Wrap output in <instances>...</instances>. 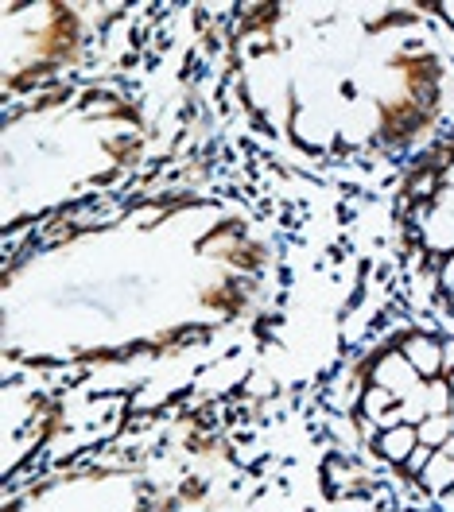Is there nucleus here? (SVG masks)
<instances>
[{"label":"nucleus","instance_id":"obj_4","mask_svg":"<svg viewBox=\"0 0 454 512\" xmlns=\"http://www.w3.org/2000/svg\"><path fill=\"white\" fill-rule=\"evenodd\" d=\"M420 400L427 416H451L454 412V384L451 377H435L420 384Z\"/></svg>","mask_w":454,"mask_h":512},{"label":"nucleus","instance_id":"obj_3","mask_svg":"<svg viewBox=\"0 0 454 512\" xmlns=\"http://www.w3.org/2000/svg\"><path fill=\"white\" fill-rule=\"evenodd\" d=\"M420 447V431H416V423H400V427H389V431H381L377 439H373V454L392 466V470H400L408 458H412V450Z\"/></svg>","mask_w":454,"mask_h":512},{"label":"nucleus","instance_id":"obj_7","mask_svg":"<svg viewBox=\"0 0 454 512\" xmlns=\"http://www.w3.org/2000/svg\"><path fill=\"white\" fill-rule=\"evenodd\" d=\"M431 12L439 16V24H443L447 32H454V0H439V4H431Z\"/></svg>","mask_w":454,"mask_h":512},{"label":"nucleus","instance_id":"obj_8","mask_svg":"<svg viewBox=\"0 0 454 512\" xmlns=\"http://www.w3.org/2000/svg\"><path fill=\"white\" fill-rule=\"evenodd\" d=\"M443 338V377H454V334H439Z\"/></svg>","mask_w":454,"mask_h":512},{"label":"nucleus","instance_id":"obj_1","mask_svg":"<svg viewBox=\"0 0 454 512\" xmlns=\"http://www.w3.org/2000/svg\"><path fill=\"white\" fill-rule=\"evenodd\" d=\"M365 361V373H369V384H377V388H389L396 400H408L416 388H420V377H416V369L404 361V353L396 350H381L373 353V357H361Z\"/></svg>","mask_w":454,"mask_h":512},{"label":"nucleus","instance_id":"obj_2","mask_svg":"<svg viewBox=\"0 0 454 512\" xmlns=\"http://www.w3.org/2000/svg\"><path fill=\"white\" fill-rule=\"evenodd\" d=\"M396 350L404 353V361L416 369V377H420V381H435V377H443V338H439L435 330H420V326H412V330L396 342Z\"/></svg>","mask_w":454,"mask_h":512},{"label":"nucleus","instance_id":"obj_9","mask_svg":"<svg viewBox=\"0 0 454 512\" xmlns=\"http://www.w3.org/2000/svg\"><path fill=\"white\" fill-rule=\"evenodd\" d=\"M443 187H451V191H454V160L443 167Z\"/></svg>","mask_w":454,"mask_h":512},{"label":"nucleus","instance_id":"obj_6","mask_svg":"<svg viewBox=\"0 0 454 512\" xmlns=\"http://www.w3.org/2000/svg\"><path fill=\"white\" fill-rule=\"evenodd\" d=\"M439 284H443V295L454 299V253L443 256V264H439Z\"/></svg>","mask_w":454,"mask_h":512},{"label":"nucleus","instance_id":"obj_5","mask_svg":"<svg viewBox=\"0 0 454 512\" xmlns=\"http://www.w3.org/2000/svg\"><path fill=\"white\" fill-rule=\"evenodd\" d=\"M420 443L431 450H443L454 439V416H427L423 423H416Z\"/></svg>","mask_w":454,"mask_h":512}]
</instances>
